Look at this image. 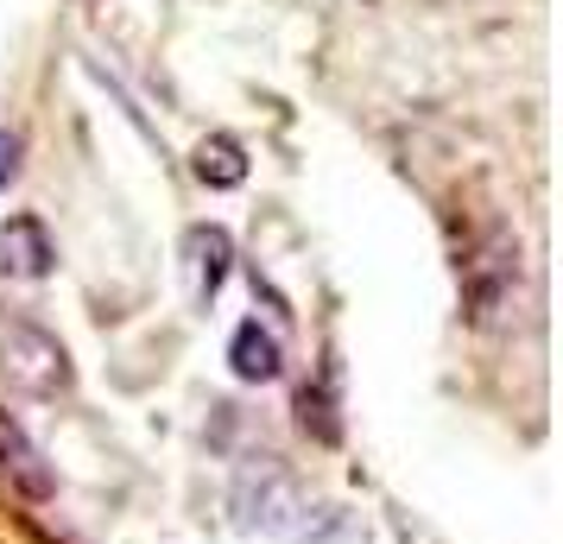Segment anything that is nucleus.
<instances>
[{"instance_id":"obj_7","label":"nucleus","mask_w":563,"mask_h":544,"mask_svg":"<svg viewBox=\"0 0 563 544\" xmlns=\"http://www.w3.org/2000/svg\"><path fill=\"white\" fill-rule=\"evenodd\" d=\"M13 178H20V133L0 127V190H7Z\"/></svg>"},{"instance_id":"obj_3","label":"nucleus","mask_w":563,"mask_h":544,"mask_svg":"<svg viewBox=\"0 0 563 544\" xmlns=\"http://www.w3.org/2000/svg\"><path fill=\"white\" fill-rule=\"evenodd\" d=\"M229 259H234L229 229L203 222V229L184 234V266H190V291H197V304H209V298L222 291V279H229Z\"/></svg>"},{"instance_id":"obj_4","label":"nucleus","mask_w":563,"mask_h":544,"mask_svg":"<svg viewBox=\"0 0 563 544\" xmlns=\"http://www.w3.org/2000/svg\"><path fill=\"white\" fill-rule=\"evenodd\" d=\"M229 367H234V380H247V387H266V380H279V367H285L279 336H273L260 317H247V323H241V330L229 336Z\"/></svg>"},{"instance_id":"obj_1","label":"nucleus","mask_w":563,"mask_h":544,"mask_svg":"<svg viewBox=\"0 0 563 544\" xmlns=\"http://www.w3.org/2000/svg\"><path fill=\"white\" fill-rule=\"evenodd\" d=\"M0 380L32 392V399H52V392L70 387V355H64V342L45 323H32L20 311H0Z\"/></svg>"},{"instance_id":"obj_2","label":"nucleus","mask_w":563,"mask_h":544,"mask_svg":"<svg viewBox=\"0 0 563 544\" xmlns=\"http://www.w3.org/2000/svg\"><path fill=\"white\" fill-rule=\"evenodd\" d=\"M52 266H57V247L38 215H7L0 222V273L7 279H26L32 286V279H52Z\"/></svg>"},{"instance_id":"obj_5","label":"nucleus","mask_w":563,"mask_h":544,"mask_svg":"<svg viewBox=\"0 0 563 544\" xmlns=\"http://www.w3.org/2000/svg\"><path fill=\"white\" fill-rule=\"evenodd\" d=\"M0 463H7V475H13V488L26 493V500H52V468H45V456H38V443L13 424V418L0 412Z\"/></svg>"},{"instance_id":"obj_6","label":"nucleus","mask_w":563,"mask_h":544,"mask_svg":"<svg viewBox=\"0 0 563 544\" xmlns=\"http://www.w3.org/2000/svg\"><path fill=\"white\" fill-rule=\"evenodd\" d=\"M190 171L209 190H234V184H247V153H241L234 133H209V140H197V153H190Z\"/></svg>"}]
</instances>
